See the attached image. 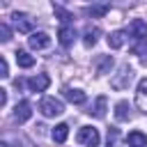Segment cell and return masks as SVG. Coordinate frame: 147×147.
Masks as SVG:
<instances>
[{
    "mask_svg": "<svg viewBox=\"0 0 147 147\" xmlns=\"http://www.w3.org/2000/svg\"><path fill=\"white\" fill-rule=\"evenodd\" d=\"M9 39H11V30H9V25L0 23V44H5V41H9Z\"/></svg>",
    "mask_w": 147,
    "mask_h": 147,
    "instance_id": "cell-23",
    "label": "cell"
},
{
    "mask_svg": "<svg viewBox=\"0 0 147 147\" xmlns=\"http://www.w3.org/2000/svg\"><path fill=\"white\" fill-rule=\"evenodd\" d=\"M30 117H32V106H30L28 101H18V103L14 106L11 119H14V122H18V124H23V122H28Z\"/></svg>",
    "mask_w": 147,
    "mask_h": 147,
    "instance_id": "cell-4",
    "label": "cell"
},
{
    "mask_svg": "<svg viewBox=\"0 0 147 147\" xmlns=\"http://www.w3.org/2000/svg\"><path fill=\"white\" fill-rule=\"evenodd\" d=\"M131 80H133V69H131L129 64H122L119 71L110 78V87H113V90H126V87L131 85Z\"/></svg>",
    "mask_w": 147,
    "mask_h": 147,
    "instance_id": "cell-2",
    "label": "cell"
},
{
    "mask_svg": "<svg viewBox=\"0 0 147 147\" xmlns=\"http://www.w3.org/2000/svg\"><path fill=\"white\" fill-rule=\"evenodd\" d=\"M16 64L23 67V69H30L34 64V57L30 53H25V51H16Z\"/></svg>",
    "mask_w": 147,
    "mask_h": 147,
    "instance_id": "cell-17",
    "label": "cell"
},
{
    "mask_svg": "<svg viewBox=\"0 0 147 147\" xmlns=\"http://www.w3.org/2000/svg\"><path fill=\"white\" fill-rule=\"evenodd\" d=\"M110 67H113V57L110 55H101L96 60V74H108Z\"/></svg>",
    "mask_w": 147,
    "mask_h": 147,
    "instance_id": "cell-18",
    "label": "cell"
},
{
    "mask_svg": "<svg viewBox=\"0 0 147 147\" xmlns=\"http://www.w3.org/2000/svg\"><path fill=\"white\" fill-rule=\"evenodd\" d=\"M126 30H115V32H110L108 34V46L110 48H122L124 46V41H126Z\"/></svg>",
    "mask_w": 147,
    "mask_h": 147,
    "instance_id": "cell-11",
    "label": "cell"
},
{
    "mask_svg": "<svg viewBox=\"0 0 147 147\" xmlns=\"http://www.w3.org/2000/svg\"><path fill=\"white\" fill-rule=\"evenodd\" d=\"M108 5H92L90 9H87V14H92V16H103V14H108Z\"/></svg>",
    "mask_w": 147,
    "mask_h": 147,
    "instance_id": "cell-21",
    "label": "cell"
},
{
    "mask_svg": "<svg viewBox=\"0 0 147 147\" xmlns=\"http://www.w3.org/2000/svg\"><path fill=\"white\" fill-rule=\"evenodd\" d=\"M53 11H55V14L60 16V21H62L64 25H67V23H69V21L74 18V14H69V11H67V9H62L60 5H53Z\"/></svg>",
    "mask_w": 147,
    "mask_h": 147,
    "instance_id": "cell-20",
    "label": "cell"
},
{
    "mask_svg": "<svg viewBox=\"0 0 147 147\" xmlns=\"http://www.w3.org/2000/svg\"><path fill=\"white\" fill-rule=\"evenodd\" d=\"M117 145H119V131L108 129V147H117Z\"/></svg>",
    "mask_w": 147,
    "mask_h": 147,
    "instance_id": "cell-22",
    "label": "cell"
},
{
    "mask_svg": "<svg viewBox=\"0 0 147 147\" xmlns=\"http://www.w3.org/2000/svg\"><path fill=\"white\" fill-rule=\"evenodd\" d=\"M129 32H131V37L138 39V41H147V23H145L142 18H133L131 25H129Z\"/></svg>",
    "mask_w": 147,
    "mask_h": 147,
    "instance_id": "cell-6",
    "label": "cell"
},
{
    "mask_svg": "<svg viewBox=\"0 0 147 147\" xmlns=\"http://www.w3.org/2000/svg\"><path fill=\"white\" fill-rule=\"evenodd\" d=\"M115 117H117L119 122H126V119L131 117V106H129V101H119V103L115 106Z\"/></svg>",
    "mask_w": 147,
    "mask_h": 147,
    "instance_id": "cell-14",
    "label": "cell"
},
{
    "mask_svg": "<svg viewBox=\"0 0 147 147\" xmlns=\"http://www.w3.org/2000/svg\"><path fill=\"white\" fill-rule=\"evenodd\" d=\"M57 39H60V44H62L64 48H69V46L76 41V30H74V25H62L60 32H57Z\"/></svg>",
    "mask_w": 147,
    "mask_h": 147,
    "instance_id": "cell-9",
    "label": "cell"
},
{
    "mask_svg": "<svg viewBox=\"0 0 147 147\" xmlns=\"http://www.w3.org/2000/svg\"><path fill=\"white\" fill-rule=\"evenodd\" d=\"M126 140H129V147H145L147 145V136L142 131H131Z\"/></svg>",
    "mask_w": 147,
    "mask_h": 147,
    "instance_id": "cell-15",
    "label": "cell"
},
{
    "mask_svg": "<svg viewBox=\"0 0 147 147\" xmlns=\"http://www.w3.org/2000/svg\"><path fill=\"white\" fill-rule=\"evenodd\" d=\"M106 103H108V99L101 94V96H96L94 106H92L87 113H90V115H94V117H103V115H106Z\"/></svg>",
    "mask_w": 147,
    "mask_h": 147,
    "instance_id": "cell-12",
    "label": "cell"
},
{
    "mask_svg": "<svg viewBox=\"0 0 147 147\" xmlns=\"http://www.w3.org/2000/svg\"><path fill=\"white\" fill-rule=\"evenodd\" d=\"M11 18H14V28H16L18 32H23V34H28V32H30V34H32V25H34V23H32V18H30L28 14L14 11V14H11Z\"/></svg>",
    "mask_w": 147,
    "mask_h": 147,
    "instance_id": "cell-5",
    "label": "cell"
},
{
    "mask_svg": "<svg viewBox=\"0 0 147 147\" xmlns=\"http://www.w3.org/2000/svg\"><path fill=\"white\" fill-rule=\"evenodd\" d=\"M28 44H30V48L41 51V48H48V46H51V37H48L46 32H32V34L28 37Z\"/></svg>",
    "mask_w": 147,
    "mask_h": 147,
    "instance_id": "cell-7",
    "label": "cell"
},
{
    "mask_svg": "<svg viewBox=\"0 0 147 147\" xmlns=\"http://www.w3.org/2000/svg\"><path fill=\"white\" fill-rule=\"evenodd\" d=\"M67 136H69V126H67V124H57V126L51 131V138H53L55 142H60V145L67 140Z\"/></svg>",
    "mask_w": 147,
    "mask_h": 147,
    "instance_id": "cell-16",
    "label": "cell"
},
{
    "mask_svg": "<svg viewBox=\"0 0 147 147\" xmlns=\"http://www.w3.org/2000/svg\"><path fill=\"white\" fill-rule=\"evenodd\" d=\"M64 99L67 101H71V103H85V92H80V90H71V87H64Z\"/></svg>",
    "mask_w": 147,
    "mask_h": 147,
    "instance_id": "cell-13",
    "label": "cell"
},
{
    "mask_svg": "<svg viewBox=\"0 0 147 147\" xmlns=\"http://www.w3.org/2000/svg\"><path fill=\"white\" fill-rule=\"evenodd\" d=\"M0 147H7V145H2V142H0Z\"/></svg>",
    "mask_w": 147,
    "mask_h": 147,
    "instance_id": "cell-27",
    "label": "cell"
},
{
    "mask_svg": "<svg viewBox=\"0 0 147 147\" xmlns=\"http://www.w3.org/2000/svg\"><path fill=\"white\" fill-rule=\"evenodd\" d=\"M76 140H78L83 147H96L99 140H101V136H99V131H96L94 126H80L78 133H76Z\"/></svg>",
    "mask_w": 147,
    "mask_h": 147,
    "instance_id": "cell-3",
    "label": "cell"
},
{
    "mask_svg": "<svg viewBox=\"0 0 147 147\" xmlns=\"http://www.w3.org/2000/svg\"><path fill=\"white\" fill-rule=\"evenodd\" d=\"M136 106L147 115V78H142L138 83V90H136Z\"/></svg>",
    "mask_w": 147,
    "mask_h": 147,
    "instance_id": "cell-8",
    "label": "cell"
},
{
    "mask_svg": "<svg viewBox=\"0 0 147 147\" xmlns=\"http://www.w3.org/2000/svg\"><path fill=\"white\" fill-rule=\"evenodd\" d=\"M96 37H99V30H96V28H87V30H85V39H83L85 46H87V48L94 46V44H96Z\"/></svg>",
    "mask_w": 147,
    "mask_h": 147,
    "instance_id": "cell-19",
    "label": "cell"
},
{
    "mask_svg": "<svg viewBox=\"0 0 147 147\" xmlns=\"http://www.w3.org/2000/svg\"><path fill=\"white\" fill-rule=\"evenodd\" d=\"M48 85H51V78H48L46 74H37V76H32V78L28 80V87H30L32 92H44Z\"/></svg>",
    "mask_w": 147,
    "mask_h": 147,
    "instance_id": "cell-10",
    "label": "cell"
},
{
    "mask_svg": "<svg viewBox=\"0 0 147 147\" xmlns=\"http://www.w3.org/2000/svg\"><path fill=\"white\" fill-rule=\"evenodd\" d=\"M39 110H41L44 117H57V115L64 113V103L60 99H55V96H44L39 101Z\"/></svg>",
    "mask_w": 147,
    "mask_h": 147,
    "instance_id": "cell-1",
    "label": "cell"
},
{
    "mask_svg": "<svg viewBox=\"0 0 147 147\" xmlns=\"http://www.w3.org/2000/svg\"><path fill=\"white\" fill-rule=\"evenodd\" d=\"M9 76V64H7V60L0 55V78H7Z\"/></svg>",
    "mask_w": 147,
    "mask_h": 147,
    "instance_id": "cell-25",
    "label": "cell"
},
{
    "mask_svg": "<svg viewBox=\"0 0 147 147\" xmlns=\"http://www.w3.org/2000/svg\"><path fill=\"white\" fill-rule=\"evenodd\" d=\"M131 51H133V55H147V41H138Z\"/></svg>",
    "mask_w": 147,
    "mask_h": 147,
    "instance_id": "cell-24",
    "label": "cell"
},
{
    "mask_svg": "<svg viewBox=\"0 0 147 147\" xmlns=\"http://www.w3.org/2000/svg\"><path fill=\"white\" fill-rule=\"evenodd\" d=\"M5 101H7V92L0 87V106H5Z\"/></svg>",
    "mask_w": 147,
    "mask_h": 147,
    "instance_id": "cell-26",
    "label": "cell"
}]
</instances>
